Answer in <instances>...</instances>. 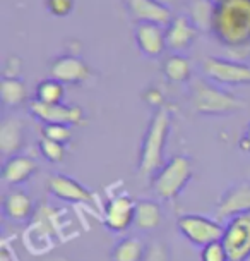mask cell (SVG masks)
Returning <instances> with one entry per match:
<instances>
[{"label":"cell","mask_w":250,"mask_h":261,"mask_svg":"<svg viewBox=\"0 0 250 261\" xmlns=\"http://www.w3.org/2000/svg\"><path fill=\"white\" fill-rule=\"evenodd\" d=\"M177 228L191 244L199 246L201 249L212 242L221 241L225 234V227L220 222L209 217L196 215V213H185L178 217Z\"/></svg>","instance_id":"obj_6"},{"label":"cell","mask_w":250,"mask_h":261,"mask_svg":"<svg viewBox=\"0 0 250 261\" xmlns=\"http://www.w3.org/2000/svg\"><path fill=\"white\" fill-rule=\"evenodd\" d=\"M40 151L50 163H60L66 158V144H60L53 139L41 136L40 139Z\"/></svg>","instance_id":"obj_25"},{"label":"cell","mask_w":250,"mask_h":261,"mask_svg":"<svg viewBox=\"0 0 250 261\" xmlns=\"http://www.w3.org/2000/svg\"><path fill=\"white\" fill-rule=\"evenodd\" d=\"M171 129V109L163 105L154 110L152 117L147 124L139 150V175L141 177H154L163 163L166 141Z\"/></svg>","instance_id":"obj_2"},{"label":"cell","mask_w":250,"mask_h":261,"mask_svg":"<svg viewBox=\"0 0 250 261\" xmlns=\"http://www.w3.org/2000/svg\"><path fill=\"white\" fill-rule=\"evenodd\" d=\"M21 69H22L21 59L16 57V55H11L7 59L6 65H4V77H19Z\"/></svg>","instance_id":"obj_30"},{"label":"cell","mask_w":250,"mask_h":261,"mask_svg":"<svg viewBox=\"0 0 250 261\" xmlns=\"http://www.w3.org/2000/svg\"><path fill=\"white\" fill-rule=\"evenodd\" d=\"M41 133L45 138L53 139L60 144H66L72 139V127L66 124H45Z\"/></svg>","instance_id":"obj_26"},{"label":"cell","mask_w":250,"mask_h":261,"mask_svg":"<svg viewBox=\"0 0 250 261\" xmlns=\"http://www.w3.org/2000/svg\"><path fill=\"white\" fill-rule=\"evenodd\" d=\"M221 242L228 251L230 261H247L250 256V213L230 218Z\"/></svg>","instance_id":"obj_7"},{"label":"cell","mask_w":250,"mask_h":261,"mask_svg":"<svg viewBox=\"0 0 250 261\" xmlns=\"http://www.w3.org/2000/svg\"><path fill=\"white\" fill-rule=\"evenodd\" d=\"M41 261H71L66 256H57V254H50V256H45Z\"/></svg>","instance_id":"obj_33"},{"label":"cell","mask_w":250,"mask_h":261,"mask_svg":"<svg viewBox=\"0 0 250 261\" xmlns=\"http://www.w3.org/2000/svg\"><path fill=\"white\" fill-rule=\"evenodd\" d=\"M201 261H230V256L223 242L217 241L201 249Z\"/></svg>","instance_id":"obj_28"},{"label":"cell","mask_w":250,"mask_h":261,"mask_svg":"<svg viewBox=\"0 0 250 261\" xmlns=\"http://www.w3.org/2000/svg\"><path fill=\"white\" fill-rule=\"evenodd\" d=\"M64 96H66V88L53 77L43 79L35 88V100L41 101V103H62Z\"/></svg>","instance_id":"obj_23"},{"label":"cell","mask_w":250,"mask_h":261,"mask_svg":"<svg viewBox=\"0 0 250 261\" xmlns=\"http://www.w3.org/2000/svg\"><path fill=\"white\" fill-rule=\"evenodd\" d=\"M142 261H170V248L163 241H151Z\"/></svg>","instance_id":"obj_27"},{"label":"cell","mask_w":250,"mask_h":261,"mask_svg":"<svg viewBox=\"0 0 250 261\" xmlns=\"http://www.w3.org/2000/svg\"><path fill=\"white\" fill-rule=\"evenodd\" d=\"M247 261H250V256H248V259H247Z\"/></svg>","instance_id":"obj_35"},{"label":"cell","mask_w":250,"mask_h":261,"mask_svg":"<svg viewBox=\"0 0 250 261\" xmlns=\"http://www.w3.org/2000/svg\"><path fill=\"white\" fill-rule=\"evenodd\" d=\"M46 188H48L50 194L57 199L67 203H92L95 196L86 186L77 182L76 179L62 174H53L46 180Z\"/></svg>","instance_id":"obj_12"},{"label":"cell","mask_w":250,"mask_h":261,"mask_svg":"<svg viewBox=\"0 0 250 261\" xmlns=\"http://www.w3.org/2000/svg\"><path fill=\"white\" fill-rule=\"evenodd\" d=\"M247 107L243 98L211 85L204 79H194L191 85V109L204 117H223Z\"/></svg>","instance_id":"obj_3"},{"label":"cell","mask_w":250,"mask_h":261,"mask_svg":"<svg viewBox=\"0 0 250 261\" xmlns=\"http://www.w3.org/2000/svg\"><path fill=\"white\" fill-rule=\"evenodd\" d=\"M247 130H248V133H250V125H248V129H247Z\"/></svg>","instance_id":"obj_34"},{"label":"cell","mask_w":250,"mask_h":261,"mask_svg":"<svg viewBox=\"0 0 250 261\" xmlns=\"http://www.w3.org/2000/svg\"><path fill=\"white\" fill-rule=\"evenodd\" d=\"M197 35L199 30L191 17L180 14V16L173 17L170 24L165 28L166 48L175 54H182L191 48L194 41L197 40Z\"/></svg>","instance_id":"obj_11"},{"label":"cell","mask_w":250,"mask_h":261,"mask_svg":"<svg viewBox=\"0 0 250 261\" xmlns=\"http://www.w3.org/2000/svg\"><path fill=\"white\" fill-rule=\"evenodd\" d=\"M240 148H242L243 151H247V153H250V133L247 130V133L243 134L242 138H240Z\"/></svg>","instance_id":"obj_32"},{"label":"cell","mask_w":250,"mask_h":261,"mask_svg":"<svg viewBox=\"0 0 250 261\" xmlns=\"http://www.w3.org/2000/svg\"><path fill=\"white\" fill-rule=\"evenodd\" d=\"M127 9L137 22H151L166 28L173 19L170 7L160 0H127Z\"/></svg>","instance_id":"obj_14"},{"label":"cell","mask_w":250,"mask_h":261,"mask_svg":"<svg viewBox=\"0 0 250 261\" xmlns=\"http://www.w3.org/2000/svg\"><path fill=\"white\" fill-rule=\"evenodd\" d=\"M46 9L55 17H66L72 12L74 0H46Z\"/></svg>","instance_id":"obj_29"},{"label":"cell","mask_w":250,"mask_h":261,"mask_svg":"<svg viewBox=\"0 0 250 261\" xmlns=\"http://www.w3.org/2000/svg\"><path fill=\"white\" fill-rule=\"evenodd\" d=\"M136 43L137 48L141 50L142 55L149 59L161 57L166 48V38H165V28L151 22H137L136 26Z\"/></svg>","instance_id":"obj_15"},{"label":"cell","mask_w":250,"mask_h":261,"mask_svg":"<svg viewBox=\"0 0 250 261\" xmlns=\"http://www.w3.org/2000/svg\"><path fill=\"white\" fill-rule=\"evenodd\" d=\"M192 179V162L189 156H171L151 179L154 194L165 201H173Z\"/></svg>","instance_id":"obj_4"},{"label":"cell","mask_w":250,"mask_h":261,"mask_svg":"<svg viewBox=\"0 0 250 261\" xmlns=\"http://www.w3.org/2000/svg\"><path fill=\"white\" fill-rule=\"evenodd\" d=\"M161 71L171 83H187L192 79V64L182 54H173L166 57L161 65Z\"/></svg>","instance_id":"obj_21"},{"label":"cell","mask_w":250,"mask_h":261,"mask_svg":"<svg viewBox=\"0 0 250 261\" xmlns=\"http://www.w3.org/2000/svg\"><path fill=\"white\" fill-rule=\"evenodd\" d=\"M144 100L147 101L149 105H154L156 109H160V107H163L165 105V96H163V93H161L158 88H149L146 93H144Z\"/></svg>","instance_id":"obj_31"},{"label":"cell","mask_w":250,"mask_h":261,"mask_svg":"<svg viewBox=\"0 0 250 261\" xmlns=\"http://www.w3.org/2000/svg\"><path fill=\"white\" fill-rule=\"evenodd\" d=\"M147 244L137 236H127L113 246L110 259L112 261H142Z\"/></svg>","instance_id":"obj_19"},{"label":"cell","mask_w":250,"mask_h":261,"mask_svg":"<svg viewBox=\"0 0 250 261\" xmlns=\"http://www.w3.org/2000/svg\"><path fill=\"white\" fill-rule=\"evenodd\" d=\"M2 210L6 218L17 223H24L35 218V203L31 196L22 189H11L4 196Z\"/></svg>","instance_id":"obj_16"},{"label":"cell","mask_w":250,"mask_h":261,"mask_svg":"<svg viewBox=\"0 0 250 261\" xmlns=\"http://www.w3.org/2000/svg\"><path fill=\"white\" fill-rule=\"evenodd\" d=\"M24 146V122L19 117H6L0 122V153L11 158Z\"/></svg>","instance_id":"obj_17"},{"label":"cell","mask_w":250,"mask_h":261,"mask_svg":"<svg viewBox=\"0 0 250 261\" xmlns=\"http://www.w3.org/2000/svg\"><path fill=\"white\" fill-rule=\"evenodd\" d=\"M212 14H214V2L212 0H192L191 2V19L197 30L211 31Z\"/></svg>","instance_id":"obj_24"},{"label":"cell","mask_w":250,"mask_h":261,"mask_svg":"<svg viewBox=\"0 0 250 261\" xmlns=\"http://www.w3.org/2000/svg\"><path fill=\"white\" fill-rule=\"evenodd\" d=\"M204 76L220 86H247L250 85V64L238 60L221 59L209 55L202 59Z\"/></svg>","instance_id":"obj_5"},{"label":"cell","mask_w":250,"mask_h":261,"mask_svg":"<svg viewBox=\"0 0 250 261\" xmlns=\"http://www.w3.org/2000/svg\"><path fill=\"white\" fill-rule=\"evenodd\" d=\"M250 213V182L233 184L221 194L216 204V215L220 218H233Z\"/></svg>","instance_id":"obj_13"},{"label":"cell","mask_w":250,"mask_h":261,"mask_svg":"<svg viewBox=\"0 0 250 261\" xmlns=\"http://www.w3.org/2000/svg\"><path fill=\"white\" fill-rule=\"evenodd\" d=\"M50 76L57 79L62 85H81L87 81L91 76L89 65L84 62V59L77 55L66 54L60 55L50 65Z\"/></svg>","instance_id":"obj_10"},{"label":"cell","mask_w":250,"mask_h":261,"mask_svg":"<svg viewBox=\"0 0 250 261\" xmlns=\"http://www.w3.org/2000/svg\"><path fill=\"white\" fill-rule=\"evenodd\" d=\"M38 170V163L33 156L14 155L2 165V180L9 186H19L29 180Z\"/></svg>","instance_id":"obj_18"},{"label":"cell","mask_w":250,"mask_h":261,"mask_svg":"<svg viewBox=\"0 0 250 261\" xmlns=\"http://www.w3.org/2000/svg\"><path fill=\"white\" fill-rule=\"evenodd\" d=\"M136 204L129 194H117L110 198L105 204V225L108 230L115 232V234H122V232L129 230L134 225V218H136Z\"/></svg>","instance_id":"obj_9"},{"label":"cell","mask_w":250,"mask_h":261,"mask_svg":"<svg viewBox=\"0 0 250 261\" xmlns=\"http://www.w3.org/2000/svg\"><path fill=\"white\" fill-rule=\"evenodd\" d=\"M212 36L226 48L250 45V0H216L211 24Z\"/></svg>","instance_id":"obj_1"},{"label":"cell","mask_w":250,"mask_h":261,"mask_svg":"<svg viewBox=\"0 0 250 261\" xmlns=\"http://www.w3.org/2000/svg\"><path fill=\"white\" fill-rule=\"evenodd\" d=\"M29 112L33 117L45 124H66V125H81L86 122L84 110L79 105L66 103H41L38 100L29 101Z\"/></svg>","instance_id":"obj_8"},{"label":"cell","mask_w":250,"mask_h":261,"mask_svg":"<svg viewBox=\"0 0 250 261\" xmlns=\"http://www.w3.org/2000/svg\"><path fill=\"white\" fill-rule=\"evenodd\" d=\"M0 96H2V103L7 109H17L27 100L26 83L19 77H2Z\"/></svg>","instance_id":"obj_22"},{"label":"cell","mask_w":250,"mask_h":261,"mask_svg":"<svg viewBox=\"0 0 250 261\" xmlns=\"http://www.w3.org/2000/svg\"><path fill=\"white\" fill-rule=\"evenodd\" d=\"M161 206L160 203L152 201V199H139L136 204V218H134V225L139 230H154L161 223Z\"/></svg>","instance_id":"obj_20"}]
</instances>
